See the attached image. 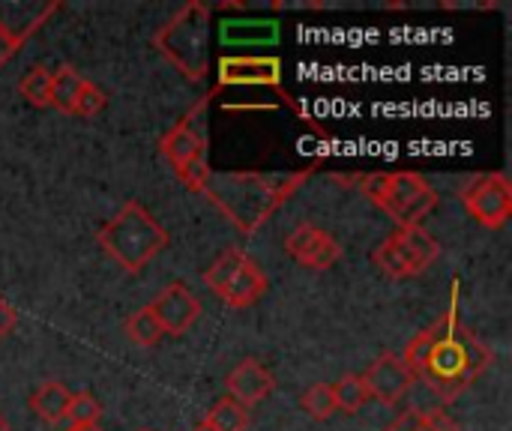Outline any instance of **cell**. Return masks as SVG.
I'll return each instance as SVG.
<instances>
[{
	"instance_id": "obj_18",
	"label": "cell",
	"mask_w": 512,
	"mask_h": 431,
	"mask_svg": "<svg viewBox=\"0 0 512 431\" xmlns=\"http://www.w3.org/2000/svg\"><path fill=\"white\" fill-rule=\"evenodd\" d=\"M333 399H336V411L345 414H360L369 402V390L363 375H345L342 381L333 384Z\"/></svg>"
},
{
	"instance_id": "obj_4",
	"label": "cell",
	"mask_w": 512,
	"mask_h": 431,
	"mask_svg": "<svg viewBox=\"0 0 512 431\" xmlns=\"http://www.w3.org/2000/svg\"><path fill=\"white\" fill-rule=\"evenodd\" d=\"M99 246L126 273H141L168 246V231L150 216L144 204L129 201L99 231Z\"/></svg>"
},
{
	"instance_id": "obj_25",
	"label": "cell",
	"mask_w": 512,
	"mask_h": 431,
	"mask_svg": "<svg viewBox=\"0 0 512 431\" xmlns=\"http://www.w3.org/2000/svg\"><path fill=\"white\" fill-rule=\"evenodd\" d=\"M21 45H24V39H21L15 30H9V27H6V21L0 18V69H3V66L18 54V48H21Z\"/></svg>"
},
{
	"instance_id": "obj_8",
	"label": "cell",
	"mask_w": 512,
	"mask_h": 431,
	"mask_svg": "<svg viewBox=\"0 0 512 431\" xmlns=\"http://www.w3.org/2000/svg\"><path fill=\"white\" fill-rule=\"evenodd\" d=\"M438 255L441 243L423 225H411L387 234L384 243L372 252V261L390 279H414L426 273L438 261Z\"/></svg>"
},
{
	"instance_id": "obj_2",
	"label": "cell",
	"mask_w": 512,
	"mask_h": 431,
	"mask_svg": "<svg viewBox=\"0 0 512 431\" xmlns=\"http://www.w3.org/2000/svg\"><path fill=\"white\" fill-rule=\"evenodd\" d=\"M309 177L300 174H261V171H210L201 192L234 222L243 234L258 231Z\"/></svg>"
},
{
	"instance_id": "obj_26",
	"label": "cell",
	"mask_w": 512,
	"mask_h": 431,
	"mask_svg": "<svg viewBox=\"0 0 512 431\" xmlns=\"http://www.w3.org/2000/svg\"><path fill=\"white\" fill-rule=\"evenodd\" d=\"M15 324H18V312H15V309L0 297V342L15 330Z\"/></svg>"
},
{
	"instance_id": "obj_19",
	"label": "cell",
	"mask_w": 512,
	"mask_h": 431,
	"mask_svg": "<svg viewBox=\"0 0 512 431\" xmlns=\"http://www.w3.org/2000/svg\"><path fill=\"white\" fill-rule=\"evenodd\" d=\"M21 96L33 105V108H48V96H51V69L36 63L27 69V75L18 81Z\"/></svg>"
},
{
	"instance_id": "obj_27",
	"label": "cell",
	"mask_w": 512,
	"mask_h": 431,
	"mask_svg": "<svg viewBox=\"0 0 512 431\" xmlns=\"http://www.w3.org/2000/svg\"><path fill=\"white\" fill-rule=\"evenodd\" d=\"M0 431H9V423H6L3 417H0Z\"/></svg>"
},
{
	"instance_id": "obj_29",
	"label": "cell",
	"mask_w": 512,
	"mask_h": 431,
	"mask_svg": "<svg viewBox=\"0 0 512 431\" xmlns=\"http://www.w3.org/2000/svg\"><path fill=\"white\" fill-rule=\"evenodd\" d=\"M69 431H99V429H69Z\"/></svg>"
},
{
	"instance_id": "obj_6",
	"label": "cell",
	"mask_w": 512,
	"mask_h": 431,
	"mask_svg": "<svg viewBox=\"0 0 512 431\" xmlns=\"http://www.w3.org/2000/svg\"><path fill=\"white\" fill-rule=\"evenodd\" d=\"M210 96L207 93L201 102H195L162 138H159V153L168 159V165L174 168L177 180L183 186H189L192 192H201L207 174H210V162H207V108H210Z\"/></svg>"
},
{
	"instance_id": "obj_24",
	"label": "cell",
	"mask_w": 512,
	"mask_h": 431,
	"mask_svg": "<svg viewBox=\"0 0 512 431\" xmlns=\"http://www.w3.org/2000/svg\"><path fill=\"white\" fill-rule=\"evenodd\" d=\"M105 105H108L105 90H102V87H96L93 81H87V84H84V90H81V96H78V105H75L72 117L90 120V117H96Z\"/></svg>"
},
{
	"instance_id": "obj_5",
	"label": "cell",
	"mask_w": 512,
	"mask_h": 431,
	"mask_svg": "<svg viewBox=\"0 0 512 431\" xmlns=\"http://www.w3.org/2000/svg\"><path fill=\"white\" fill-rule=\"evenodd\" d=\"M363 195L387 213L399 228L423 225V219L438 207L435 186L417 171H381L363 180Z\"/></svg>"
},
{
	"instance_id": "obj_21",
	"label": "cell",
	"mask_w": 512,
	"mask_h": 431,
	"mask_svg": "<svg viewBox=\"0 0 512 431\" xmlns=\"http://www.w3.org/2000/svg\"><path fill=\"white\" fill-rule=\"evenodd\" d=\"M126 336H129L135 345H141V348H153V345H159V339H162L165 333H162L159 321L153 318L150 306H144V309H138V312L126 321Z\"/></svg>"
},
{
	"instance_id": "obj_13",
	"label": "cell",
	"mask_w": 512,
	"mask_h": 431,
	"mask_svg": "<svg viewBox=\"0 0 512 431\" xmlns=\"http://www.w3.org/2000/svg\"><path fill=\"white\" fill-rule=\"evenodd\" d=\"M363 381H366L369 396H375L381 405H399L408 396L411 384H414V378H411V372H408V366H405V360L399 354L378 357L369 366V372L363 375Z\"/></svg>"
},
{
	"instance_id": "obj_23",
	"label": "cell",
	"mask_w": 512,
	"mask_h": 431,
	"mask_svg": "<svg viewBox=\"0 0 512 431\" xmlns=\"http://www.w3.org/2000/svg\"><path fill=\"white\" fill-rule=\"evenodd\" d=\"M300 408H303L312 420H318V423L330 420V417L336 414L333 387H330V384H315V387H309V390L303 393V399H300Z\"/></svg>"
},
{
	"instance_id": "obj_15",
	"label": "cell",
	"mask_w": 512,
	"mask_h": 431,
	"mask_svg": "<svg viewBox=\"0 0 512 431\" xmlns=\"http://www.w3.org/2000/svg\"><path fill=\"white\" fill-rule=\"evenodd\" d=\"M84 84H87V78H84L75 66H69V63L57 66V69L51 72L48 108H57V111H63V114L72 117V111H75V105H78V96H81Z\"/></svg>"
},
{
	"instance_id": "obj_1",
	"label": "cell",
	"mask_w": 512,
	"mask_h": 431,
	"mask_svg": "<svg viewBox=\"0 0 512 431\" xmlns=\"http://www.w3.org/2000/svg\"><path fill=\"white\" fill-rule=\"evenodd\" d=\"M414 381H423L441 402L459 399L495 363L492 348L459 321V285H453L450 309L420 330L402 354Z\"/></svg>"
},
{
	"instance_id": "obj_22",
	"label": "cell",
	"mask_w": 512,
	"mask_h": 431,
	"mask_svg": "<svg viewBox=\"0 0 512 431\" xmlns=\"http://www.w3.org/2000/svg\"><path fill=\"white\" fill-rule=\"evenodd\" d=\"M99 417H102V405L90 393H72L66 408V420L72 423V429H96Z\"/></svg>"
},
{
	"instance_id": "obj_12",
	"label": "cell",
	"mask_w": 512,
	"mask_h": 431,
	"mask_svg": "<svg viewBox=\"0 0 512 431\" xmlns=\"http://www.w3.org/2000/svg\"><path fill=\"white\" fill-rule=\"evenodd\" d=\"M150 312H153V318L159 321V327H162L165 336H183V333L198 321L201 303H198V297H195L186 285L174 282V285H168V288L150 303Z\"/></svg>"
},
{
	"instance_id": "obj_9",
	"label": "cell",
	"mask_w": 512,
	"mask_h": 431,
	"mask_svg": "<svg viewBox=\"0 0 512 431\" xmlns=\"http://www.w3.org/2000/svg\"><path fill=\"white\" fill-rule=\"evenodd\" d=\"M462 207L474 216V222H480L489 231H498L510 222L512 216V183L507 174L501 171H489V174H477L471 177L462 192Z\"/></svg>"
},
{
	"instance_id": "obj_20",
	"label": "cell",
	"mask_w": 512,
	"mask_h": 431,
	"mask_svg": "<svg viewBox=\"0 0 512 431\" xmlns=\"http://www.w3.org/2000/svg\"><path fill=\"white\" fill-rule=\"evenodd\" d=\"M210 429L216 431H246L249 426V414L243 405H237L234 399H222L210 408L207 420H204Z\"/></svg>"
},
{
	"instance_id": "obj_14",
	"label": "cell",
	"mask_w": 512,
	"mask_h": 431,
	"mask_svg": "<svg viewBox=\"0 0 512 431\" xmlns=\"http://www.w3.org/2000/svg\"><path fill=\"white\" fill-rule=\"evenodd\" d=\"M225 384H228L231 399H234L237 405H243V408H255L258 402H264V399L276 390L273 372H270L261 360H255V357L243 360V363L228 375Z\"/></svg>"
},
{
	"instance_id": "obj_10",
	"label": "cell",
	"mask_w": 512,
	"mask_h": 431,
	"mask_svg": "<svg viewBox=\"0 0 512 431\" xmlns=\"http://www.w3.org/2000/svg\"><path fill=\"white\" fill-rule=\"evenodd\" d=\"M285 252H288V258H294L306 270H330L342 258L339 240L330 231H324L318 225H309V222L297 225L285 237Z\"/></svg>"
},
{
	"instance_id": "obj_11",
	"label": "cell",
	"mask_w": 512,
	"mask_h": 431,
	"mask_svg": "<svg viewBox=\"0 0 512 431\" xmlns=\"http://www.w3.org/2000/svg\"><path fill=\"white\" fill-rule=\"evenodd\" d=\"M273 87L282 90V60L279 57H222L219 60V87ZM288 99V96H285Z\"/></svg>"
},
{
	"instance_id": "obj_16",
	"label": "cell",
	"mask_w": 512,
	"mask_h": 431,
	"mask_svg": "<svg viewBox=\"0 0 512 431\" xmlns=\"http://www.w3.org/2000/svg\"><path fill=\"white\" fill-rule=\"evenodd\" d=\"M69 399H72V393H69L63 384H57V381H45V384H39V387H36V393L30 396V411H33L39 420H45V423L57 426L60 420H66Z\"/></svg>"
},
{
	"instance_id": "obj_7",
	"label": "cell",
	"mask_w": 512,
	"mask_h": 431,
	"mask_svg": "<svg viewBox=\"0 0 512 431\" xmlns=\"http://www.w3.org/2000/svg\"><path fill=\"white\" fill-rule=\"evenodd\" d=\"M204 285L228 309H249L264 297L267 276L252 255H246L240 249H228L207 267Z\"/></svg>"
},
{
	"instance_id": "obj_17",
	"label": "cell",
	"mask_w": 512,
	"mask_h": 431,
	"mask_svg": "<svg viewBox=\"0 0 512 431\" xmlns=\"http://www.w3.org/2000/svg\"><path fill=\"white\" fill-rule=\"evenodd\" d=\"M384 431H459L441 408H411Z\"/></svg>"
},
{
	"instance_id": "obj_3",
	"label": "cell",
	"mask_w": 512,
	"mask_h": 431,
	"mask_svg": "<svg viewBox=\"0 0 512 431\" xmlns=\"http://www.w3.org/2000/svg\"><path fill=\"white\" fill-rule=\"evenodd\" d=\"M156 51L189 81H204L210 72V6L201 0L177 9L153 36Z\"/></svg>"
},
{
	"instance_id": "obj_28",
	"label": "cell",
	"mask_w": 512,
	"mask_h": 431,
	"mask_svg": "<svg viewBox=\"0 0 512 431\" xmlns=\"http://www.w3.org/2000/svg\"><path fill=\"white\" fill-rule=\"evenodd\" d=\"M195 431H216V429H210L207 423H201V426H198V429H195Z\"/></svg>"
}]
</instances>
